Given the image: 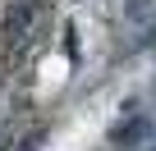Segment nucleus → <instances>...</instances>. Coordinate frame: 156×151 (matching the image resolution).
Here are the masks:
<instances>
[{
    "instance_id": "1",
    "label": "nucleus",
    "mask_w": 156,
    "mask_h": 151,
    "mask_svg": "<svg viewBox=\"0 0 156 151\" xmlns=\"http://www.w3.org/2000/svg\"><path fill=\"white\" fill-rule=\"evenodd\" d=\"M151 137V119L147 115H124L115 128H110V142L115 146H138V142H147Z\"/></svg>"
},
{
    "instance_id": "2",
    "label": "nucleus",
    "mask_w": 156,
    "mask_h": 151,
    "mask_svg": "<svg viewBox=\"0 0 156 151\" xmlns=\"http://www.w3.org/2000/svg\"><path fill=\"white\" fill-rule=\"evenodd\" d=\"M147 9H151V0H129V14H138V19H142Z\"/></svg>"
}]
</instances>
